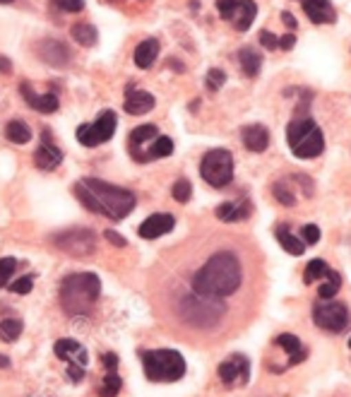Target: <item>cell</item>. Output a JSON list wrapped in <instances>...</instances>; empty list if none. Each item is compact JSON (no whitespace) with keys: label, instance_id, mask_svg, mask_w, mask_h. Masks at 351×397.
Instances as JSON below:
<instances>
[{"label":"cell","instance_id":"obj_1","mask_svg":"<svg viewBox=\"0 0 351 397\" xmlns=\"http://www.w3.org/2000/svg\"><path fill=\"white\" fill-rule=\"evenodd\" d=\"M248 284V269L236 248H214L198 267L188 269L180 294L169 301L171 318L185 330L212 332L226 318V303Z\"/></svg>","mask_w":351,"mask_h":397},{"label":"cell","instance_id":"obj_2","mask_svg":"<svg viewBox=\"0 0 351 397\" xmlns=\"http://www.w3.org/2000/svg\"><path fill=\"white\" fill-rule=\"evenodd\" d=\"M72 193L75 198L85 205L89 212L104 214V217L120 222L125 219L138 205L135 193H130L128 188H120V185L106 183L99 179H82L72 185Z\"/></svg>","mask_w":351,"mask_h":397},{"label":"cell","instance_id":"obj_3","mask_svg":"<svg viewBox=\"0 0 351 397\" xmlns=\"http://www.w3.org/2000/svg\"><path fill=\"white\" fill-rule=\"evenodd\" d=\"M101 294V282L94 272H77L63 279L61 306L67 316H89Z\"/></svg>","mask_w":351,"mask_h":397},{"label":"cell","instance_id":"obj_4","mask_svg":"<svg viewBox=\"0 0 351 397\" xmlns=\"http://www.w3.org/2000/svg\"><path fill=\"white\" fill-rule=\"evenodd\" d=\"M286 142L299 159H313L325 150V137L320 125L310 116H296L286 128Z\"/></svg>","mask_w":351,"mask_h":397},{"label":"cell","instance_id":"obj_5","mask_svg":"<svg viewBox=\"0 0 351 397\" xmlns=\"http://www.w3.org/2000/svg\"><path fill=\"white\" fill-rule=\"evenodd\" d=\"M140 359L152 383H176L185 374V359L176 349H145L140 352Z\"/></svg>","mask_w":351,"mask_h":397},{"label":"cell","instance_id":"obj_6","mask_svg":"<svg viewBox=\"0 0 351 397\" xmlns=\"http://www.w3.org/2000/svg\"><path fill=\"white\" fill-rule=\"evenodd\" d=\"M200 176L212 188H224L233 181V154L228 150H212L200 161Z\"/></svg>","mask_w":351,"mask_h":397},{"label":"cell","instance_id":"obj_7","mask_svg":"<svg viewBox=\"0 0 351 397\" xmlns=\"http://www.w3.org/2000/svg\"><path fill=\"white\" fill-rule=\"evenodd\" d=\"M313 323L325 332H342L349 327L351 313L344 303L334 298H320L313 303Z\"/></svg>","mask_w":351,"mask_h":397},{"label":"cell","instance_id":"obj_8","mask_svg":"<svg viewBox=\"0 0 351 397\" xmlns=\"http://www.w3.org/2000/svg\"><path fill=\"white\" fill-rule=\"evenodd\" d=\"M56 356L61 361L67 364V376H70L72 383H80L87 374V349L80 345L77 340H70V337H63V340L56 342Z\"/></svg>","mask_w":351,"mask_h":397},{"label":"cell","instance_id":"obj_9","mask_svg":"<svg viewBox=\"0 0 351 397\" xmlns=\"http://www.w3.org/2000/svg\"><path fill=\"white\" fill-rule=\"evenodd\" d=\"M116 125H118V119L111 109L101 111L99 119L94 123H85L77 128V142L85 147H96L101 142H109L116 132Z\"/></svg>","mask_w":351,"mask_h":397},{"label":"cell","instance_id":"obj_10","mask_svg":"<svg viewBox=\"0 0 351 397\" xmlns=\"http://www.w3.org/2000/svg\"><path fill=\"white\" fill-rule=\"evenodd\" d=\"M53 243H56V248H61L63 253H67V256L85 258L94 253L96 236L89 229H70V232H63L58 234V236H53Z\"/></svg>","mask_w":351,"mask_h":397},{"label":"cell","instance_id":"obj_11","mask_svg":"<svg viewBox=\"0 0 351 397\" xmlns=\"http://www.w3.org/2000/svg\"><path fill=\"white\" fill-rule=\"evenodd\" d=\"M219 378L226 388H243L251 378V361L243 354H231L219 364Z\"/></svg>","mask_w":351,"mask_h":397},{"label":"cell","instance_id":"obj_12","mask_svg":"<svg viewBox=\"0 0 351 397\" xmlns=\"http://www.w3.org/2000/svg\"><path fill=\"white\" fill-rule=\"evenodd\" d=\"M61 161H63V152L51 142V132L43 130L41 147L34 152V164H36L41 171H53L56 166H61Z\"/></svg>","mask_w":351,"mask_h":397},{"label":"cell","instance_id":"obj_13","mask_svg":"<svg viewBox=\"0 0 351 397\" xmlns=\"http://www.w3.org/2000/svg\"><path fill=\"white\" fill-rule=\"evenodd\" d=\"M173 227H176V219L171 214L159 212V214H152V217L145 219V222L140 224L138 234L142 238H147V241H152V238H159V236H164V234L173 232Z\"/></svg>","mask_w":351,"mask_h":397},{"label":"cell","instance_id":"obj_14","mask_svg":"<svg viewBox=\"0 0 351 397\" xmlns=\"http://www.w3.org/2000/svg\"><path fill=\"white\" fill-rule=\"evenodd\" d=\"M173 154V140L167 135H157L152 142L142 147L138 154L133 156L135 161H154V159H164V156H171Z\"/></svg>","mask_w":351,"mask_h":397},{"label":"cell","instance_id":"obj_15","mask_svg":"<svg viewBox=\"0 0 351 397\" xmlns=\"http://www.w3.org/2000/svg\"><path fill=\"white\" fill-rule=\"evenodd\" d=\"M39 56L48 63V65H56V68H65L70 63V48L65 43L56 41V39H48V41L39 43L36 46Z\"/></svg>","mask_w":351,"mask_h":397},{"label":"cell","instance_id":"obj_16","mask_svg":"<svg viewBox=\"0 0 351 397\" xmlns=\"http://www.w3.org/2000/svg\"><path fill=\"white\" fill-rule=\"evenodd\" d=\"M306 14L310 17L313 24H332L337 22V12L330 0H301Z\"/></svg>","mask_w":351,"mask_h":397},{"label":"cell","instance_id":"obj_17","mask_svg":"<svg viewBox=\"0 0 351 397\" xmlns=\"http://www.w3.org/2000/svg\"><path fill=\"white\" fill-rule=\"evenodd\" d=\"M255 14H257L255 0H236L231 14H228V22H231L238 32H248L253 24V19H255Z\"/></svg>","mask_w":351,"mask_h":397},{"label":"cell","instance_id":"obj_18","mask_svg":"<svg viewBox=\"0 0 351 397\" xmlns=\"http://www.w3.org/2000/svg\"><path fill=\"white\" fill-rule=\"evenodd\" d=\"M241 140L251 152H265L267 145H270V130L260 123L246 125V128L241 130Z\"/></svg>","mask_w":351,"mask_h":397},{"label":"cell","instance_id":"obj_19","mask_svg":"<svg viewBox=\"0 0 351 397\" xmlns=\"http://www.w3.org/2000/svg\"><path fill=\"white\" fill-rule=\"evenodd\" d=\"M253 212V205L248 203V200H241V203H222L217 210H214V214H217L222 222H243V219H248Z\"/></svg>","mask_w":351,"mask_h":397},{"label":"cell","instance_id":"obj_20","mask_svg":"<svg viewBox=\"0 0 351 397\" xmlns=\"http://www.w3.org/2000/svg\"><path fill=\"white\" fill-rule=\"evenodd\" d=\"M123 109L133 116H142V114H147V111L154 109V96L149 94V92H142V90H128Z\"/></svg>","mask_w":351,"mask_h":397},{"label":"cell","instance_id":"obj_21","mask_svg":"<svg viewBox=\"0 0 351 397\" xmlns=\"http://www.w3.org/2000/svg\"><path fill=\"white\" fill-rule=\"evenodd\" d=\"M22 94H24V101H27L32 109L41 111V114H53L58 111V96L56 94H34L32 87L24 82L22 85Z\"/></svg>","mask_w":351,"mask_h":397},{"label":"cell","instance_id":"obj_22","mask_svg":"<svg viewBox=\"0 0 351 397\" xmlns=\"http://www.w3.org/2000/svg\"><path fill=\"white\" fill-rule=\"evenodd\" d=\"M277 347H281V349L289 354V366L294 364H301V361L308 356V349H304V345H301V340L296 335H289V332H284V335H279L275 340Z\"/></svg>","mask_w":351,"mask_h":397},{"label":"cell","instance_id":"obj_23","mask_svg":"<svg viewBox=\"0 0 351 397\" xmlns=\"http://www.w3.org/2000/svg\"><path fill=\"white\" fill-rule=\"evenodd\" d=\"M135 65L147 70V68L154 65V61L159 58V41L157 39H145L135 46Z\"/></svg>","mask_w":351,"mask_h":397},{"label":"cell","instance_id":"obj_24","mask_svg":"<svg viewBox=\"0 0 351 397\" xmlns=\"http://www.w3.org/2000/svg\"><path fill=\"white\" fill-rule=\"evenodd\" d=\"M275 236H277V241L281 243V248H284L286 253H291V256H304L306 243L301 241L299 236H294V234L289 232V224H277V227H275Z\"/></svg>","mask_w":351,"mask_h":397},{"label":"cell","instance_id":"obj_25","mask_svg":"<svg viewBox=\"0 0 351 397\" xmlns=\"http://www.w3.org/2000/svg\"><path fill=\"white\" fill-rule=\"evenodd\" d=\"M323 277H328L330 282H342V277H339L334 269H330L328 263L320 261V258H315V261H310L308 267H306L304 279H306V284H315L318 279H323Z\"/></svg>","mask_w":351,"mask_h":397},{"label":"cell","instance_id":"obj_26","mask_svg":"<svg viewBox=\"0 0 351 397\" xmlns=\"http://www.w3.org/2000/svg\"><path fill=\"white\" fill-rule=\"evenodd\" d=\"M238 63H241V70L246 72V77H257L262 68V56L257 53V48L253 46H243L241 51L236 53Z\"/></svg>","mask_w":351,"mask_h":397},{"label":"cell","instance_id":"obj_27","mask_svg":"<svg viewBox=\"0 0 351 397\" xmlns=\"http://www.w3.org/2000/svg\"><path fill=\"white\" fill-rule=\"evenodd\" d=\"M159 135V130H157V125H152V123H147V125H140V128H135L133 132H130V142H128V147H130V154H138L140 150H142L147 142H152L154 137Z\"/></svg>","mask_w":351,"mask_h":397},{"label":"cell","instance_id":"obj_28","mask_svg":"<svg viewBox=\"0 0 351 397\" xmlns=\"http://www.w3.org/2000/svg\"><path fill=\"white\" fill-rule=\"evenodd\" d=\"M5 137H8L10 142H14V145H27V142L32 140V128H29L24 121H10V123L5 125Z\"/></svg>","mask_w":351,"mask_h":397},{"label":"cell","instance_id":"obj_29","mask_svg":"<svg viewBox=\"0 0 351 397\" xmlns=\"http://www.w3.org/2000/svg\"><path fill=\"white\" fill-rule=\"evenodd\" d=\"M70 34H72V39H75L80 46H94L96 43V39H99V32H96L92 24H87V22H77V24H72V29H70Z\"/></svg>","mask_w":351,"mask_h":397},{"label":"cell","instance_id":"obj_30","mask_svg":"<svg viewBox=\"0 0 351 397\" xmlns=\"http://www.w3.org/2000/svg\"><path fill=\"white\" fill-rule=\"evenodd\" d=\"M120 388H123L120 376L116 374V371H106L104 383H101V388H99V397H116L120 393Z\"/></svg>","mask_w":351,"mask_h":397},{"label":"cell","instance_id":"obj_31","mask_svg":"<svg viewBox=\"0 0 351 397\" xmlns=\"http://www.w3.org/2000/svg\"><path fill=\"white\" fill-rule=\"evenodd\" d=\"M24 325L19 318H5L3 323H0V337H3V342H14L19 335H22Z\"/></svg>","mask_w":351,"mask_h":397},{"label":"cell","instance_id":"obj_32","mask_svg":"<svg viewBox=\"0 0 351 397\" xmlns=\"http://www.w3.org/2000/svg\"><path fill=\"white\" fill-rule=\"evenodd\" d=\"M173 200L176 203H188L190 200V195H193V185H190V181L188 179H178L173 183Z\"/></svg>","mask_w":351,"mask_h":397},{"label":"cell","instance_id":"obj_33","mask_svg":"<svg viewBox=\"0 0 351 397\" xmlns=\"http://www.w3.org/2000/svg\"><path fill=\"white\" fill-rule=\"evenodd\" d=\"M14 269H17V261L14 258H0V287H8L12 282Z\"/></svg>","mask_w":351,"mask_h":397},{"label":"cell","instance_id":"obj_34","mask_svg":"<svg viewBox=\"0 0 351 397\" xmlns=\"http://www.w3.org/2000/svg\"><path fill=\"white\" fill-rule=\"evenodd\" d=\"M272 193H275V198L279 200L281 205H286V207H291V205H296V195L289 190V185L286 183H275V188H272Z\"/></svg>","mask_w":351,"mask_h":397},{"label":"cell","instance_id":"obj_35","mask_svg":"<svg viewBox=\"0 0 351 397\" xmlns=\"http://www.w3.org/2000/svg\"><path fill=\"white\" fill-rule=\"evenodd\" d=\"M32 287H34V277H32V274H24V277L14 279L12 284H8V289L12 294H29V292H32Z\"/></svg>","mask_w":351,"mask_h":397},{"label":"cell","instance_id":"obj_36","mask_svg":"<svg viewBox=\"0 0 351 397\" xmlns=\"http://www.w3.org/2000/svg\"><path fill=\"white\" fill-rule=\"evenodd\" d=\"M224 82H226V72L219 70V68H212V70L207 72V87L212 92H217L219 87H224Z\"/></svg>","mask_w":351,"mask_h":397},{"label":"cell","instance_id":"obj_37","mask_svg":"<svg viewBox=\"0 0 351 397\" xmlns=\"http://www.w3.org/2000/svg\"><path fill=\"white\" fill-rule=\"evenodd\" d=\"M301 241L306 243V246H315V243L320 241V229L315 227V224H306L304 229H301Z\"/></svg>","mask_w":351,"mask_h":397},{"label":"cell","instance_id":"obj_38","mask_svg":"<svg viewBox=\"0 0 351 397\" xmlns=\"http://www.w3.org/2000/svg\"><path fill=\"white\" fill-rule=\"evenodd\" d=\"M53 5L63 12H82L85 10V0H53Z\"/></svg>","mask_w":351,"mask_h":397},{"label":"cell","instance_id":"obj_39","mask_svg":"<svg viewBox=\"0 0 351 397\" xmlns=\"http://www.w3.org/2000/svg\"><path fill=\"white\" fill-rule=\"evenodd\" d=\"M339 289H342V282H330V279H328V282L318 287V296L320 298H334Z\"/></svg>","mask_w":351,"mask_h":397},{"label":"cell","instance_id":"obj_40","mask_svg":"<svg viewBox=\"0 0 351 397\" xmlns=\"http://www.w3.org/2000/svg\"><path fill=\"white\" fill-rule=\"evenodd\" d=\"M260 43L267 48V51H275V48H279V39H277L272 32H267V29H262V32H260Z\"/></svg>","mask_w":351,"mask_h":397},{"label":"cell","instance_id":"obj_41","mask_svg":"<svg viewBox=\"0 0 351 397\" xmlns=\"http://www.w3.org/2000/svg\"><path fill=\"white\" fill-rule=\"evenodd\" d=\"M101 364H104L106 371H116L118 369V356L114 352H106V354H101Z\"/></svg>","mask_w":351,"mask_h":397},{"label":"cell","instance_id":"obj_42","mask_svg":"<svg viewBox=\"0 0 351 397\" xmlns=\"http://www.w3.org/2000/svg\"><path fill=\"white\" fill-rule=\"evenodd\" d=\"M233 5H236V0H217V10H219V14H222L224 19H228V14H231Z\"/></svg>","mask_w":351,"mask_h":397},{"label":"cell","instance_id":"obj_43","mask_svg":"<svg viewBox=\"0 0 351 397\" xmlns=\"http://www.w3.org/2000/svg\"><path fill=\"white\" fill-rule=\"evenodd\" d=\"M294 179H296V183H301V185H304V195H306V198H310V195H313V183H310V179H308V176L296 174Z\"/></svg>","mask_w":351,"mask_h":397},{"label":"cell","instance_id":"obj_44","mask_svg":"<svg viewBox=\"0 0 351 397\" xmlns=\"http://www.w3.org/2000/svg\"><path fill=\"white\" fill-rule=\"evenodd\" d=\"M104 238H106V241H111V243H114V246H118V248H123L125 243H128L123 236H120V234L111 232V229H109V232H104Z\"/></svg>","mask_w":351,"mask_h":397},{"label":"cell","instance_id":"obj_45","mask_svg":"<svg viewBox=\"0 0 351 397\" xmlns=\"http://www.w3.org/2000/svg\"><path fill=\"white\" fill-rule=\"evenodd\" d=\"M296 43V37L294 34H284V37H279V48L281 51H291Z\"/></svg>","mask_w":351,"mask_h":397},{"label":"cell","instance_id":"obj_46","mask_svg":"<svg viewBox=\"0 0 351 397\" xmlns=\"http://www.w3.org/2000/svg\"><path fill=\"white\" fill-rule=\"evenodd\" d=\"M281 19H284V24L289 29H296V17L291 12H281Z\"/></svg>","mask_w":351,"mask_h":397},{"label":"cell","instance_id":"obj_47","mask_svg":"<svg viewBox=\"0 0 351 397\" xmlns=\"http://www.w3.org/2000/svg\"><path fill=\"white\" fill-rule=\"evenodd\" d=\"M0 70H3V72L12 70V68H10V61H8V58H3V56H0Z\"/></svg>","mask_w":351,"mask_h":397},{"label":"cell","instance_id":"obj_48","mask_svg":"<svg viewBox=\"0 0 351 397\" xmlns=\"http://www.w3.org/2000/svg\"><path fill=\"white\" fill-rule=\"evenodd\" d=\"M8 366H10V359H8V356L0 354V369H8Z\"/></svg>","mask_w":351,"mask_h":397},{"label":"cell","instance_id":"obj_49","mask_svg":"<svg viewBox=\"0 0 351 397\" xmlns=\"http://www.w3.org/2000/svg\"><path fill=\"white\" fill-rule=\"evenodd\" d=\"M8 3H12V0H0V5H8Z\"/></svg>","mask_w":351,"mask_h":397},{"label":"cell","instance_id":"obj_50","mask_svg":"<svg viewBox=\"0 0 351 397\" xmlns=\"http://www.w3.org/2000/svg\"><path fill=\"white\" fill-rule=\"evenodd\" d=\"M349 349H351V340H349Z\"/></svg>","mask_w":351,"mask_h":397}]
</instances>
